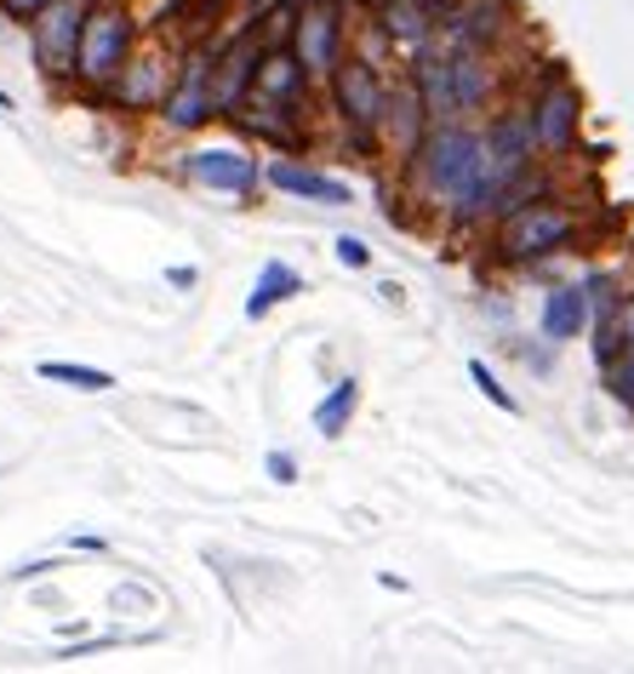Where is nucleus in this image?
<instances>
[{
	"label": "nucleus",
	"mask_w": 634,
	"mask_h": 674,
	"mask_svg": "<svg viewBox=\"0 0 634 674\" xmlns=\"http://www.w3.org/2000/svg\"><path fill=\"white\" fill-rule=\"evenodd\" d=\"M270 183L281 194H297V200H320V207H344V200H349V183L315 172V166H297V160H275L270 166Z\"/></svg>",
	"instance_id": "ddd939ff"
},
{
	"label": "nucleus",
	"mask_w": 634,
	"mask_h": 674,
	"mask_svg": "<svg viewBox=\"0 0 634 674\" xmlns=\"http://www.w3.org/2000/svg\"><path fill=\"white\" fill-rule=\"evenodd\" d=\"M126 81H120V104L126 109H144V104H166L172 97V86H166V63L160 57H138V63H126Z\"/></svg>",
	"instance_id": "f3484780"
},
{
	"label": "nucleus",
	"mask_w": 634,
	"mask_h": 674,
	"mask_svg": "<svg viewBox=\"0 0 634 674\" xmlns=\"http://www.w3.org/2000/svg\"><path fill=\"white\" fill-rule=\"evenodd\" d=\"M412 166H418L429 200L452 207L457 223H475L486 207H497L492 149H486V138H475V131H463L452 120H435V126H429V138L418 144Z\"/></svg>",
	"instance_id": "f257e3e1"
},
{
	"label": "nucleus",
	"mask_w": 634,
	"mask_h": 674,
	"mask_svg": "<svg viewBox=\"0 0 634 674\" xmlns=\"http://www.w3.org/2000/svg\"><path fill=\"white\" fill-rule=\"evenodd\" d=\"M360 7H366V12H383V7H389V0H360Z\"/></svg>",
	"instance_id": "393cba45"
},
{
	"label": "nucleus",
	"mask_w": 634,
	"mask_h": 674,
	"mask_svg": "<svg viewBox=\"0 0 634 674\" xmlns=\"http://www.w3.org/2000/svg\"><path fill=\"white\" fill-rule=\"evenodd\" d=\"M41 378H46V383L86 389V394H104V389H115V378L104 372V366H75V360H41Z\"/></svg>",
	"instance_id": "aec40b11"
},
{
	"label": "nucleus",
	"mask_w": 634,
	"mask_h": 674,
	"mask_svg": "<svg viewBox=\"0 0 634 674\" xmlns=\"http://www.w3.org/2000/svg\"><path fill=\"white\" fill-rule=\"evenodd\" d=\"M212 75H218V52L194 46V52L183 57V75H178L172 97H166V104H160L166 126H178V131H194V126H207V120L218 115V86H212Z\"/></svg>",
	"instance_id": "39448f33"
},
{
	"label": "nucleus",
	"mask_w": 634,
	"mask_h": 674,
	"mask_svg": "<svg viewBox=\"0 0 634 674\" xmlns=\"http://www.w3.org/2000/svg\"><path fill=\"white\" fill-rule=\"evenodd\" d=\"M412 86L423 92V109L429 120H457L463 104H457V75H452V57L441 52H423L418 57V70H412Z\"/></svg>",
	"instance_id": "9d476101"
},
{
	"label": "nucleus",
	"mask_w": 634,
	"mask_h": 674,
	"mask_svg": "<svg viewBox=\"0 0 634 674\" xmlns=\"http://www.w3.org/2000/svg\"><path fill=\"white\" fill-rule=\"evenodd\" d=\"M270 475H275L281 486H292V481H297V463H292L286 452H270Z\"/></svg>",
	"instance_id": "b1692460"
},
{
	"label": "nucleus",
	"mask_w": 634,
	"mask_h": 674,
	"mask_svg": "<svg viewBox=\"0 0 634 674\" xmlns=\"http://www.w3.org/2000/svg\"><path fill=\"white\" fill-rule=\"evenodd\" d=\"M126 52H131V18H126V7H115V0H92L75 75L92 81V86H109L126 70Z\"/></svg>",
	"instance_id": "7ed1b4c3"
},
{
	"label": "nucleus",
	"mask_w": 634,
	"mask_h": 674,
	"mask_svg": "<svg viewBox=\"0 0 634 674\" xmlns=\"http://www.w3.org/2000/svg\"><path fill=\"white\" fill-rule=\"evenodd\" d=\"M46 7H52V0H0V12H7V18H29V23H35Z\"/></svg>",
	"instance_id": "5701e85b"
},
{
	"label": "nucleus",
	"mask_w": 634,
	"mask_h": 674,
	"mask_svg": "<svg viewBox=\"0 0 634 674\" xmlns=\"http://www.w3.org/2000/svg\"><path fill=\"white\" fill-rule=\"evenodd\" d=\"M257 57H263L257 35H241L229 52H218V75H212V86H218V109H235L241 97L252 92V81H257Z\"/></svg>",
	"instance_id": "9b49d317"
},
{
	"label": "nucleus",
	"mask_w": 634,
	"mask_h": 674,
	"mask_svg": "<svg viewBox=\"0 0 634 674\" xmlns=\"http://www.w3.org/2000/svg\"><path fill=\"white\" fill-rule=\"evenodd\" d=\"M589 326V286H554L543 297V337L549 344H566Z\"/></svg>",
	"instance_id": "4468645a"
},
{
	"label": "nucleus",
	"mask_w": 634,
	"mask_h": 674,
	"mask_svg": "<svg viewBox=\"0 0 634 674\" xmlns=\"http://www.w3.org/2000/svg\"><path fill=\"white\" fill-rule=\"evenodd\" d=\"M338 263L344 268H366V263H372V246L355 241V234H344V241H338Z\"/></svg>",
	"instance_id": "4be33fe9"
},
{
	"label": "nucleus",
	"mask_w": 634,
	"mask_h": 674,
	"mask_svg": "<svg viewBox=\"0 0 634 674\" xmlns=\"http://www.w3.org/2000/svg\"><path fill=\"white\" fill-rule=\"evenodd\" d=\"M578 120H583V104H578V86H566L560 75L538 92L531 104V126H538V149L549 155H566L578 144Z\"/></svg>",
	"instance_id": "6e6552de"
},
{
	"label": "nucleus",
	"mask_w": 634,
	"mask_h": 674,
	"mask_svg": "<svg viewBox=\"0 0 634 674\" xmlns=\"http://www.w3.org/2000/svg\"><path fill=\"white\" fill-rule=\"evenodd\" d=\"M0 109H12V97H7V92H0Z\"/></svg>",
	"instance_id": "a878e982"
},
{
	"label": "nucleus",
	"mask_w": 634,
	"mask_h": 674,
	"mask_svg": "<svg viewBox=\"0 0 634 674\" xmlns=\"http://www.w3.org/2000/svg\"><path fill=\"white\" fill-rule=\"evenodd\" d=\"M578 234V218L554 207V200H526V207L504 212V229H497V252H504L509 263H538L560 246H572Z\"/></svg>",
	"instance_id": "f03ea898"
},
{
	"label": "nucleus",
	"mask_w": 634,
	"mask_h": 674,
	"mask_svg": "<svg viewBox=\"0 0 634 674\" xmlns=\"http://www.w3.org/2000/svg\"><path fill=\"white\" fill-rule=\"evenodd\" d=\"M292 52L304 57L309 75H331L344 63V18L338 0H309L304 12H292Z\"/></svg>",
	"instance_id": "423d86ee"
},
{
	"label": "nucleus",
	"mask_w": 634,
	"mask_h": 674,
	"mask_svg": "<svg viewBox=\"0 0 634 674\" xmlns=\"http://www.w3.org/2000/svg\"><path fill=\"white\" fill-rule=\"evenodd\" d=\"M189 178L207 189H223V194H246V189H257V160L241 149H194Z\"/></svg>",
	"instance_id": "1a4fd4ad"
},
{
	"label": "nucleus",
	"mask_w": 634,
	"mask_h": 674,
	"mask_svg": "<svg viewBox=\"0 0 634 674\" xmlns=\"http://www.w3.org/2000/svg\"><path fill=\"white\" fill-rule=\"evenodd\" d=\"M304 86H309L304 57H297V52H281V46H263L252 92H263V97H281V104H297V97H304Z\"/></svg>",
	"instance_id": "f8f14e48"
},
{
	"label": "nucleus",
	"mask_w": 634,
	"mask_h": 674,
	"mask_svg": "<svg viewBox=\"0 0 634 674\" xmlns=\"http://www.w3.org/2000/svg\"><path fill=\"white\" fill-rule=\"evenodd\" d=\"M383 23V35L400 41V46H423L429 41V29H435V12L423 7V0H389V7L378 12Z\"/></svg>",
	"instance_id": "dca6fc26"
},
{
	"label": "nucleus",
	"mask_w": 634,
	"mask_h": 674,
	"mask_svg": "<svg viewBox=\"0 0 634 674\" xmlns=\"http://www.w3.org/2000/svg\"><path fill=\"white\" fill-rule=\"evenodd\" d=\"M452 75H457V104H463V115L480 109L486 92H492V75H486V63H480V46H457V52H452Z\"/></svg>",
	"instance_id": "a211bd4d"
},
{
	"label": "nucleus",
	"mask_w": 634,
	"mask_h": 674,
	"mask_svg": "<svg viewBox=\"0 0 634 674\" xmlns=\"http://www.w3.org/2000/svg\"><path fill=\"white\" fill-rule=\"evenodd\" d=\"M469 378L480 383V394L492 400V407H497V412H520V407H515V394H509L504 383H497V378H492V366H486V360H469Z\"/></svg>",
	"instance_id": "412c9836"
},
{
	"label": "nucleus",
	"mask_w": 634,
	"mask_h": 674,
	"mask_svg": "<svg viewBox=\"0 0 634 674\" xmlns=\"http://www.w3.org/2000/svg\"><path fill=\"white\" fill-rule=\"evenodd\" d=\"M297 292H304V275H297V268L263 263V268H257V286H252V297H246V320H263L275 303H286V297H297Z\"/></svg>",
	"instance_id": "2eb2a0df"
},
{
	"label": "nucleus",
	"mask_w": 634,
	"mask_h": 674,
	"mask_svg": "<svg viewBox=\"0 0 634 674\" xmlns=\"http://www.w3.org/2000/svg\"><path fill=\"white\" fill-rule=\"evenodd\" d=\"M355 407H360V383L355 378H338V383H331V394L315 407V429L326 434V441H338V434L349 429V418H355Z\"/></svg>",
	"instance_id": "6ab92c4d"
},
{
	"label": "nucleus",
	"mask_w": 634,
	"mask_h": 674,
	"mask_svg": "<svg viewBox=\"0 0 634 674\" xmlns=\"http://www.w3.org/2000/svg\"><path fill=\"white\" fill-rule=\"evenodd\" d=\"M331 104H338L344 126L355 131V144L366 149L378 138V126H383V109H389V92L378 81V63L372 57H349L331 70Z\"/></svg>",
	"instance_id": "20e7f679"
},
{
	"label": "nucleus",
	"mask_w": 634,
	"mask_h": 674,
	"mask_svg": "<svg viewBox=\"0 0 634 674\" xmlns=\"http://www.w3.org/2000/svg\"><path fill=\"white\" fill-rule=\"evenodd\" d=\"M86 12H92V0H52V7L35 18V57H41L46 75H75Z\"/></svg>",
	"instance_id": "0eeeda50"
}]
</instances>
